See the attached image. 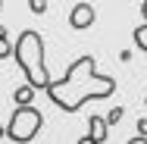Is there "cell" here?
Returning <instances> with one entry per match:
<instances>
[{
    "label": "cell",
    "mask_w": 147,
    "mask_h": 144,
    "mask_svg": "<svg viewBox=\"0 0 147 144\" xmlns=\"http://www.w3.org/2000/svg\"><path fill=\"white\" fill-rule=\"evenodd\" d=\"M122 113H125L122 107H116V110H110V116H107V122H110V128H113V125H116L119 119H122Z\"/></svg>",
    "instance_id": "obj_9"
},
{
    "label": "cell",
    "mask_w": 147,
    "mask_h": 144,
    "mask_svg": "<svg viewBox=\"0 0 147 144\" xmlns=\"http://www.w3.org/2000/svg\"><path fill=\"white\" fill-rule=\"evenodd\" d=\"M0 138H6V125H0Z\"/></svg>",
    "instance_id": "obj_15"
},
{
    "label": "cell",
    "mask_w": 147,
    "mask_h": 144,
    "mask_svg": "<svg viewBox=\"0 0 147 144\" xmlns=\"http://www.w3.org/2000/svg\"><path fill=\"white\" fill-rule=\"evenodd\" d=\"M13 47H16V44H9V34H6V28L0 25V59L9 57V53H13Z\"/></svg>",
    "instance_id": "obj_7"
},
{
    "label": "cell",
    "mask_w": 147,
    "mask_h": 144,
    "mask_svg": "<svg viewBox=\"0 0 147 144\" xmlns=\"http://www.w3.org/2000/svg\"><path fill=\"white\" fill-rule=\"evenodd\" d=\"M107 135H110V122H107V116H91V119H88V138L94 144H103V141H107Z\"/></svg>",
    "instance_id": "obj_5"
},
{
    "label": "cell",
    "mask_w": 147,
    "mask_h": 144,
    "mask_svg": "<svg viewBox=\"0 0 147 144\" xmlns=\"http://www.w3.org/2000/svg\"><path fill=\"white\" fill-rule=\"evenodd\" d=\"M78 144H94V141H91V138H88V135H85V138H82V141H78Z\"/></svg>",
    "instance_id": "obj_14"
},
{
    "label": "cell",
    "mask_w": 147,
    "mask_h": 144,
    "mask_svg": "<svg viewBox=\"0 0 147 144\" xmlns=\"http://www.w3.org/2000/svg\"><path fill=\"white\" fill-rule=\"evenodd\" d=\"M135 44H138V50H144V53H147V22L135 28Z\"/></svg>",
    "instance_id": "obj_8"
},
{
    "label": "cell",
    "mask_w": 147,
    "mask_h": 144,
    "mask_svg": "<svg viewBox=\"0 0 147 144\" xmlns=\"http://www.w3.org/2000/svg\"><path fill=\"white\" fill-rule=\"evenodd\" d=\"M13 57L19 63V69L25 72V78H28V85L38 91V88H47L53 85V78L47 75V66H44V38L38 34V31H19V38H16V47H13Z\"/></svg>",
    "instance_id": "obj_2"
},
{
    "label": "cell",
    "mask_w": 147,
    "mask_h": 144,
    "mask_svg": "<svg viewBox=\"0 0 147 144\" xmlns=\"http://www.w3.org/2000/svg\"><path fill=\"white\" fill-rule=\"evenodd\" d=\"M94 19H97V13H94V6L91 3H75L72 6V13H69V25L75 31H85L94 25Z\"/></svg>",
    "instance_id": "obj_4"
},
{
    "label": "cell",
    "mask_w": 147,
    "mask_h": 144,
    "mask_svg": "<svg viewBox=\"0 0 147 144\" xmlns=\"http://www.w3.org/2000/svg\"><path fill=\"white\" fill-rule=\"evenodd\" d=\"M13 100H16L19 107H31V100H34V88H31V85H22V88H16Z\"/></svg>",
    "instance_id": "obj_6"
},
{
    "label": "cell",
    "mask_w": 147,
    "mask_h": 144,
    "mask_svg": "<svg viewBox=\"0 0 147 144\" xmlns=\"http://www.w3.org/2000/svg\"><path fill=\"white\" fill-rule=\"evenodd\" d=\"M113 91H116V78L113 75H100L97 72V59L91 53H85L66 69L63 78H57L47 88V97L63 113H78L88 100H103Z\"/></svg>",
    "instance_id": "obj_1"
},
{
    "label": "cell",
    "mask_w": 147,
    "mask_h": 144,
    "mask_svg": "<svg viewBox=\"0 0 147 144\" xmlns=\"http://www.w3.org/2000/svg\"><path fill=\"white\" fill-rule=\"evenodd\" d=\"M138 128H141L138 135H141V138H147V119H138Z\"/></svg>",
    "instance_id": "obj_11"
},
{
    "label": "cell",
    "mask_w": 147,
    "mask_h": 144,
    "mask_svg": "<svg viewBox=\"0 0 147 144\" xmlns=\"http://www.w3.org/2000/svg\"><path fill=\"white\" fill-rule=\"evenodd\" d=\"M141 16H144V19H147V0H144V3H141Z\"/></svg>",
    "instance_id": "obj_13"
},
{
    "label": "cell",
    "mask_w": 147,
    "mask_h": 144,
    "mask_svg": "<svg viewBox=\"0 0 147 144\" xmlns=\"http://www.w3.org/2000/svg\"><path fill=\"white\" fill-rule=\"evenodd\" d=\"M128 144H147V138H141V135H135V138H131Z\"/></svg>",
    "instance_id": "obj_12"
},
{
    "label": "cell",
    "mask_w": 147,
    "mask_h": 144,
    "mask_svg": "<svg viewBox=\"0 0 147 144\" xmlns=\"http://www.w3.org/2000/svg\"><path fill=\"white\" fill-rule=\"evenodd\" d=\"M28 9L31 13H44L47 9V0H28Z\"/></svg>",
    "instance_id": "obj_10"
},
{
    "label": "cell",
    "mask_w": 147,
    "mask_h": 144,
    "mask_svg": "<svg viewBox=\"0 0 147 144\" xmlns=\"http://www.w3.org/2000/svg\"><path fill=\"white\" fill-rule=\"evenodd\" d=\"M41 125H44V116L38 107H16L6 122V138L16 144H28L31 138H38Z\"/></svg>",
    "instance_id": "obj_3"
},
{
    "label": "cell",
    "mask_w": 147,
    "mask_h": 144,
    "mask_svg": "<svg viewBox=\"0 0 147 144\" xmlns=\"http://www.w3.org/2000/svg\"><path fill=\"white\" fill-rule=\"evenodd\" d=\"M0 9H3V3H0Z\"/></svg>",
    "instance_id": "obj_16"
}]
</instances>
